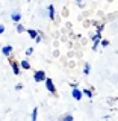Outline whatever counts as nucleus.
Here are the masks:
<instances>
[{"label":"nucleus","instance_id":"a211bd4d","mask_svg":"<svg viewBox=\"0 0 118 121\" xmlns=\"http://www.w3.org/2000/svg\"><path fill=\"white\" fill-rule=\"evenodd\" d=\"M100 44H101V47H108V45H109V41L108 39H101Z\"/></svg>","mask_w":118,"mask_h":121},{"label":"nucleus","instance_id":"412c9836","mask_svg":"<svg viewBox=\"0 0 118 121\" xmlns=\"http://www.w3.org/2000/svg\"><path fill=\"white\" fill-rule=\"evenodd\" d=\"M41 39H43V36H41V33L35 38V43H41Z\"/></svg>","mask_w":118,"mask_h":121},{"label":"nucleus","instance_id":"dca6fc26","mask_svg":"<svg viewBox=\"0 0 118 121\" xmlns=\"http://www.w3.org/2000/svg\"><path fill=\"white\" fill-rule=\"evenodd\" d=\"M30 55H33V47H27V48H26V56H30Z\"/></svg>","mask_w":118,"mask_h":121},{"label":"nucleus","instance_id":"4468645a","mask_svg":"<svg viewBox=\"0 0 118 121\" xmlns=\"http://www.w3.org/2000/svg\"><path fill=\"white\" fill-rule=\"evenodd\" d=\"M61 121H74V118H73V115H71V113H65V115L61 118Z\"/></svg>","mask_w":118,"mask_h":121},{"label":"nucleus","instance_id":"f8f14e48","mask_svg":"<svg viewBox=\"0 0 118 121\" xmlns=\"http://www.w3.org/2000/svg\"><path fill=\"white\" fill-rule=\"evenodd\" d=\"M89 73H91V64L86 62L85 65H83V74H86V76H88Z\"/></svg>","mask_w":118,"mask_h":121},{"label":"nucleus","instance_id":"423d86ee","mask_svg":"<svg viewBox=\"0 0 118 121\" xmlns=\"http://www.w3.org/2000/svg\"><path fill=\"white\" fill-rule=\"evenodd\" d=\"M12 52H14V47H12V45H9V44L2 47V53H3V56H6V58H11Z\"/></svg>","mask_w":118,"mask_h":121},{"label":"nucleus","instance_id":"4be33fe9","mask_svg":"<svg viewBox=\"0 0 118 121\" xmlns=\"http://www.w3.org/2000/svg\"><path fill=\"white\" fill-rule=\"evenodd\" d=\"M74 2H76V3H77V6H80V8L83 6V3H82V2H83V0H74Z\"/></svg>","mask_w":118,"mask_h":121},{"label":"nucleus","instance_id":"f257e3e1","mask_svg":"<svg viewBox=\"0 0 118 121\" xmlns=\"http://www.w3.org/2000/svg\"><path fill=\"white\" fill-rule=\"evenodd\" d=\"M45 79H47V73H45L44 70H38L33 73V80H35L36 83H41V82H44Z\"/></svg>","mask_w":118,"mask_h":121},{"label":"nucleus","instance_id":"0eeeda50","mask_svg":"<svg viewBox=\"0 0 118 121\" xmlns=\"http://www.w3.org/2000/svg\"><path fill=\"white\" fill-rule=\"evenodd\" d=\"M21 18H23L21 12H17V11H15V12L11 14V20H12L14 23H20V21H21Z\"/></svg>","mask_w":118,"mask_h":121},{"label":"nucleus","instance_id":"7ed1b4c3","mask_svg":"<svg viewBox=\"0 0 118 121\" xmlns=\"http://www.w3.org/2000/svg\"><path fill=\"white\" fill-rule=\"evenodd\" d=\"M91 38H92V50H97L101 41V32H96V35H92Z\"/></svg>","mask_w":118,"mask_h":121},{"label":"nucleus","instance_id":"20e7f679","mask_svg":"<svg viewBox=\"0 0 118 121\" xmlns=\"http://www.w3.org/2000/svg\"><path fill=\"white\" fill-rule=\"evenodd\" d=\"M9 65L12 68V73L15 76H18L21 73V67H20V62H17V60H9Z\"/></svg>","mask_w":118,"mask_h":121},{"label":"nucleus","instance_id":"1a4fd4ad","mask_svg":"<svg viewBox=\"0 0 118 121\" xmlns=\"http://www.w3.org/2000/svg\"><path fill=\"white\" fill-rule=\"evenodd\" d=\"M20 67H21V70H30V68H32V65H30V62L27 59L20 60Z\"/></svg>","mask_w":118,"mask_h":121},{"label":"nucleus","instance_id":"f3484780","mask_svg":"<svg viewBox=\"0 0 118 121\" xmlns=\"http://www.w3.org/2000/svg\"><path fill=\"white\" fill-rule=\"evenodd\" d=\"M103 29H105V24H103V23H97V32H101Z\"/></svg>","mask_w":118,"mask_h":121},{"label":"nucleus","instance_id":"5701e85b","mask_svg":"<svg viewBox=\"0 0 118 121\" xmlns=\"http://www.w3.org/2000/svg\"><path fill=\"white\" fill-rule=\"evenodd\" d=\"M5 32V24H0V35Z\"/></svg>","mask_w":118,"mask_h":121},{"label":"nucleus","instance_id":"ddd939ff","mask_svg":"<svg viewBox=\"0 0 118 121\" xmlns=\"http://www.w3.org/2000/svg\"><path fill=\"white\" fill-rule=\"evenodd\" d=\"M30 121H38V108L35 106L33 108V111H32V120Z\"/></svg>","mask_w":118,"mask_h":121},{"label":"nucleus","instance_id":"39448f33","mask_svg":"<svg viewBox=\"0 0 118 121\" xmlns=\"http://www.w3.org/2000/svg\"><path fill=\"white\" fill-rule=\"evenodd\" d=\"M71 97L74 98V100H82V97H83V91L82 89H79V88H73L71 89Z\"/></svg>","mask_w":118,"mask_h":121},{"label":"nucleus","instance_id":"9b49d317","mask_svg":"<svg viewBox=\"0 0 118 121\" xmlns=\"http://www.w3.org/2000/svg\"><path fill=\"white\" fill-rule=\"evenodd\" d=\"M15 30H17L18 33H23V32H26V30H27V29H26L24 26L21 24V23H15Z\"/></svg>","mask_w":118,"mask_h":121},{"label":"nucleus","instance_id":"f03ea898","mask_svg":"<svg viewBox=\"0 0 118 121\" xmlns=\"http://www.w3.org/2000/svg\"><path fill=\"white\" fill-rule=\"evenodd\" d=\"M44 83H45V89H47L50 94H53V95H55V94H56V86H55V83H53L52 79L47 77V79L44 80Z\"/></svg>","mask_w":118,"mask_h":121},{"label":"nucleus","instance_id":"6ab92c4d","mask_svg":"<svg viewBox=\"0 0 118 121\" xmlns=\"http://www.w3.org/2000/svg\"><path fill=\"white\" fill-rule=\"evenodd\" d=\"M15 89H17V91L23 89V83H17V85H15Z\"/></svg>","mask_w":118,"mask_h":121},{"label":"nucleus","instance_id":"9d476101","mask_svg":"<svg viewBox=\"0 0 118 121\" xmlns=\"http://www.w3.org/2000/svg\"><path fill=\"white\" fill-rule=\"evenodd\" d=\"M26 32H27L29 38H32V39H35V38H36L38 35H39V32H38V30H35V29H27Z\"/></svg>","mask_w":118,"mask_h":121},{"label":"nucleus","instance_id":"aec40b11","mask_svg":"<svg viewBox=\"0 0 118 121\" xmlns=\"http://www.w3.org/2000/svg\"><path fill=\"white\" fill-rule=\"evenodd\" d=\"M70 86H71V89H73V88H79V83L73 82V83H70Z\"/></svg>","mask_w":118,"mask_h":121},{"label":"nucleus","instance_id":"2eb2a0df","mask_svg":"<svg viewBox=\"0 0 118 121\" xmlns=\"http://www.w3.org/2000/svg\"><path fill=\"white\" fill-rule=\"evenodd\" d=\"M82 91H83V95H86L88 98H92V91H91V89H88V88H83Z\"/></svg>","mask_w":118,"mask_h":121},{"label":"nucleus","instance_id":"6e6552de","mask_svg":"<svg viewBox=\"0 0 118 121\" xmlns=\"http://www.w3.org/2000/svg\"><path fill=\"white\" fill-rule=\"evenodd\" d=\"M47 11H48V18H50V20H55V18H56V9H55V6L48 5Z\"/></svg>","mask_w":118,"mask_h":121}]
</instances>
